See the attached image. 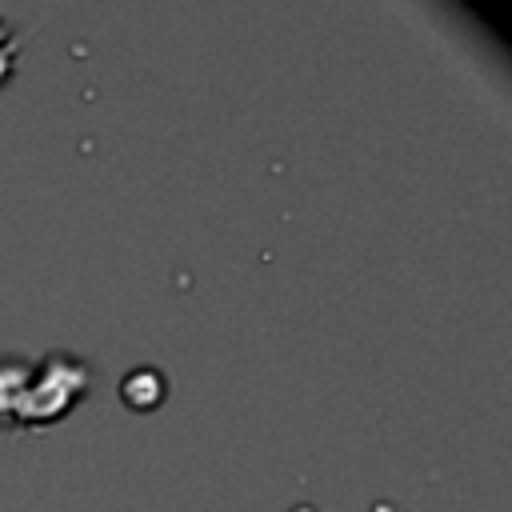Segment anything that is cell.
Segmentation results:
<instances>
[{"label":"cell","instance_id":"6da1fadb","mask_svg":"<svg viewBox=\"0 0 512 512\" xmlns=\"http://www.w3.org/2000/svg\"><path fill=\"white\" fill-rule=\"evenodd\" d=\"M88 384H92V364L84 356L64 352V348L44 352L32 364L24 392L16 396L8 428H48L64 420L88 396Z\"/></svg>","mask_w":512,"mask_h":512},{"label":"cell","instance_id":"7a4b0ae2","mask_svg":"<svg viewBox=\"0 0 512 512\" xmlns=\"http://www.w3.org/2000/svg\"><path fill=\"white\" fill-rule=\"evenodd\" d=\"M164 396H168V376L156 364H136L132 372L120 376V400L136 412H152L156 404H164Z\"/></svg>","mask_w":512,"mask_h":512},{"label":"cell","instance_id":"3957f363","mask_svg":"<svg viewBox=\"0 0 512 512\" xmlns=\"http://www.w3.org/2000/svg\"><path fill=\"white\" fill-rule=\"evenodd\" d=\"M28 372H32L28 356H0V424L4 428L12 424V408H16V396L28 384Z\"/></svg>","mask_w":512,"mask_h":512},{"label":"cell","instance_id":"277c9868","mask_svg":"<svg viewBox=\"0 0 512 512\" xmlns=\"http://www.w3.org/2000/svg\"><path fill=\"white\" fill-rule=\"evenodd\" d=\"M20 40H24V36H20V32H12V36H8L4 44H0V84H4V80H8L12 72H16V56H20Z\"/></svg>","mask_w":512,"mask_h":512},{"label":"cell","instance_id":"5b68a950","mask_svg":"<svg viewBox=\"0 0 512 512\" xmlns=\"http://www.w3.org/2000/svg\"><path fill=\"white\" fill-rule=\"evenodd\" d=\"M372 512H396V504H392V500H376Z\"/></svg>","mask_w":512,"mask_h":512},{"label":"cell","instance_id":"8992f818","mask_svg":"<svg viewBox=\"0 0 512 512\" xmlns=\"http://www.w3.org/2000/svg\"><path fill=\"white\" fill-rule=\"evenodd\" d=\"M288 512H320V508H312V504H304V500H300V504H292Z\"/></svg>","mask_w":512,"mask_h":512},{"label":"cell","instance_id":"52a82bcc","mask_svg":"<svg viewBox=\"0 0 512 512\" xmlns=\"http://www.w3.org/2000/svg\"><path fill=\"white\" fill-rule=\"evenodd\" d=\"M4 40H8V20L0 16V44H4Z\"/></svg>","mask_w":512,"mask_h":512}]
</instances>
